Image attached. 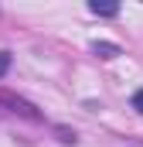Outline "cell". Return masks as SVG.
Masks as SVG:
<instances>
[{"mask_svg": "<svg viewBox=\"0 0 143 147\" xmlns=\"http://www.w3.org/2000/svg\"><path fill=\"white\" fill-rule=\"evenodd\" d=\"M7 69H10V55L0 51V75H7Z\"/></svg>", "mask_w": 143, "mask_h": 147, "instance_id": "277c9868", "label": "cell"}, {"mask_svg": "<svg viewBox=\"0 0 143 147\" xmlns=\"http://www.w3.org/2000/svg\"><path fill=\"white\" fill-rule=\"evenodd\" d=\"M133 110L143 113V89H140V92H133Z\"/></svg>", "mask_w": 143, "mask_h": 147, "instance_id": "5b68a950", "label": "cell"}, {"mask_svg": "<svg viewBox=\"0 0 143 147\" xmlns=\"http://www.w3.org/2000/svg\"><path fill=\"white\" fill-rule=\"evenodd\" d=\"M0 103H7V106H14L17 113H24V116H31V120H37V110L31 106V103H24V99H14V96H7V92H0Z\"/></svg>", "mask_w": 143, "mask_h": 147, "instance_id": "6da1fadb", "label": "cell"}, {"mask_svg": "<svg viewBox=\"0 0 143 147\" xmlns=\"http://www.w3.org/2000/svg\"><path fill=\"white\" fill-rule=\"evenodd\" d=\"M92 51H96L99 58H116V55H119V45H109V41H96V45H92Z\"/></svg>", "mask_w": 143, "mask_h": 147, "instance_id": "3957f363", "label": "cell"}, {"mask_svg": "<svg viewBox=\"0 0 143 147\" xmlns=\"http://www.w3.org/2000/svg\"><path fill=\"white\" fill-rule=\"evenodd\" d=\"M89 10H92L96 17H116V14H119V3H99V0H92Z\"/></svg>", "mask_w": 143, "mask_h": 147, "instance_id": "7a4b0ae2", "label": "cell"}]
</instances>
